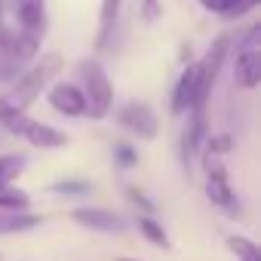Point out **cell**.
Listing matches in <instances>:
<instances>
[{
	"label": "cell",
	"mask_w": 261,
	"mask_h": 261,
	"mask_svg": "<svg viewBox=\"0 0 261 261\" xmlns=\"http://www.w3.org/2000/svg\"><path fill=\"white\" fill-rule=\"evenodd\" d=\"M227 249L237 255V258H246V255H255V252H261L252 240H246V237H230L227 240Z\"/></svg>",
	"instance_id": "22"
},
{
	"label": "cell",
	"mask_w": 261,
	"mask_h": 261,
	"mask_svg": "<svg viewBox=\"0 0 261 261\" xmlns=\"http://www.w3.org/2000/svg\"><path fill=\"white\" fill-rule=\"evenodd\" d=\"M129 197H133V200H136V203H139V206H142V209L148 212V215L154 212V203H151V200H148V197H145V194H142L139 188H133V191H129Z\"/></svg>",
	"instance_id": "24"
},
{
	"label": "cell",
	"mask_w": 261,
	"mask_h": 261,
	"mask_svg": "<svg viewBox=\"0 0 261 261\" xmlns=\"http://www.w3.org/2000/svg\"><path fill=\"white\" fill-rule=\"evenodd\" d=\"M117 261H136V258H117Z\"/></svg>",
	"instance_id": "27"
},
{
	"label": "cell",
	"mask_w": 261,
	"mask_h": 261,
	"mask_svg": "<svg viewBox=\"0 0 261 261\" xmlns=\"http://www.w3.org/2000/svg\"><path fill=\"white\" fill-rule=\"evenodd\" d=\"M19 68H22V62H19V59H13L10 53H4V49H0V80H4V83L16 80Z\"/></svg>",
	"instance_id": "20"
},
{
	"label": "cell",
	"mask_w": 261,
	"mask_h": 261,
	"mask_svg": "<svg viewBox=\"0 0 261 261\" xmlns=\"http://www.w3.org/2000/svg\"><path fill=\"white\" fill-rule=\"evenodd\" d=\"M74 221L83 224V227H92V230H101V233H120L126 227V221L111 212V209H98V206H80L74 209Z\"/></svg>",
	"instance_id": "7"
},
{
	"label": "cell",
	"mask_w": 261,
	"mask_h": 261,
	"mask_svg": "<svg viewBox=\"0 0 261 261\" xmlns=\"http://www.w3.org/2000/svg\"><path fill=\"white\" fill-rule=\"evenodd\" d=\"M49 105H53L59 114H65V117H83V114H86L83 92H80V86H74V83H59V86H53V89H49Z\"/></svg>",
	"instance_id": "10"
},
{
	"label": "cell",
	"mask_w": 261,
	"mask_h": 261,
	"mask_svg": "<svg viewBox=\"0 0 261 261\" xmlns=\"http://www.w3.org/2000/svg\"><path fill=\"white\" fill-rule=\"evenodd\" d=\"M117 13H120V0H101V16H98V34H95V49H105V46H108V37H111V31H114Z\"/></svg>",
	"instance_id": "15"
},
{
	"label": "cell",
	"mask_w": 261,
	"mask_h": 261,
	"mask_svg": "<svg viewBox=\"0 0 261 261\" xmlns=\"http://www.w3.org/2000/svg\"><path fill=\"white\" fill-rule=\"evenodd\" d=\"M230 37H233V34H218L215 43L206 49L203 62L194 65V74H197V101H194V108H203V105H206V98H209V92H212V83H215V77H218V71H221L227 53H230ZM194 108H191V111H194Z\"/></svg>",
	"instance_id": "4"
},
{
	"label": "cell",
	"mask_w": 261,
	"mask_h": 261,
	"mask_svg": "<svg viewBox=\"0 0 261 261\" xmlns=\"http://www.w3.org/2000/svg\"><path fill=\"white\" fill-rule=\"evenodd\" d=\"M114 160H117L123 169H133V166L139 163V154L129 148V145H117V148H114Z\"/></svg>",
	"instance_id": "23"
},
{
	"label": "cell",
	"mask_w": 261,
	"mask_h": 261,
	"mask_svg": "<svg viewBox=\"0 0 261 261\" xmlns=\"http://www.w3.org/2000/svg\"><path fill=\"white\" fill-rule=\"evenodd\" d=\"M206 114H203V108H194V117H191V123H188V129H185V136H181V154H185V163H188V157L206 142Z\"/></svg>",
	"instance_id": "14"
},
{
	"label": "cell",
	"mask_w": 261,
	"mask_h": 261,
	"mask_svg": "<svg viewBox=\"0 0 261 261\" xmlns=\"http://www.w3.org/2000/svg\"><path fill=\"white\" fill-rule=\"evenodd\" d=\"M117 120L126 129H133L136 136H142V139H154L157 136V114L148 105H142V101H126L117 111Z\"/></svg>",
	"instance_id": "6"
},
{
	"label": "cell",
	"mask_w": 261,
	"mask_h": 261,
	"mask_svg": "<svg viewBox=\"0 0 261 261\" xmlns=\"http://www.w3.org/2000/svg\"><path fill=\"white\" fill-rule=\"evenodd\" d=\"M31 197L25 191H0V212H28Z\"/></svg>",
	"instance_id": "18"
},
{
	"label": "cell",
	"mask_w": 261,
	"mask_h": 261,
	"mask_svg": "<svg viewBox=\"0 0 261 261\" xmlns=\"http://www.w3.org/2000/svg\"><path fill=\"white\" fill-rule=\"evenodd\" d=\"M0 123H4L13 136L25 139V142L34 145V148H65V145H68L65 133H59L56 126H46V123H40V120H31L25 111L10 108L4 98H0Z\"/></svg>",
	"instance_id": "1"
},
{
	"label": "cell",
	"mask_w": 261,
	"mask_h": 261,
	"mask_svg": "<svg viewBox=\"0 0 261 261\" xmlns=\"http://www.w3.org/2000/svg\"><path fill=\"white\" fill-rule=\"evenodd\" d=\"M139 230H142V233H145V237H148V240H151L154 246H163V249L169 246V240H166V230H163V227H160V224H157V221H154L151 215L139 218Z\"/></svg>",
	"instance_id": "19"
},
{
	"label": "cell",
	"mask_w": 261,
	"mask_h": 261,
	"mask_svg": "<svg viewBox=\"0 0 261 261\" xmlns=\"http://www.w3.org/2000/svg\"><path fill=\"white\" fill-rule=\"evenodd\" d=\"M59 68H62V56H59V53L40 56V62H34V68L25 71V74L16 80V86L10 89V95H7L4 101H7L10 108H16V111H25V108L40 95V89L59 74Z\"/></svg>",
	"instance_id": "2"
},
{
	"label": "cell",
	"mask_w": 261,
	"mask_h": 261,
	"mask_svg": "<svg viewBox=\"0 0 261 261\" xmlns=\"http://www.w3.org/2000/svg\"><path fill=\"white\" fill-rule=\"evenodd\" d=\"M194 101H197V74H194V65H191V68L181 71V77L172 89V111L185 114V111L194 108Z\"/></svg>",
	"instance_id": "12"
},
{
	"label": "cell",
	"mask_w": 261,
	"mask_h": 261,
	"mask_svg": "<svg viewBox=\"0 0 261 261\" xmlns=\"http://www.w3.org/2000/svg\"><path fill=\"white\" fill-rule=\"evenodd\" d=\"M37 43H40V37H34V34H25L22 28L16 31V28L0 25V49H4V53H10V56H13V59H19V62H28V59H34V56H37Z\"/></svg>",
	"instance_id": "8"
},
{
	"label": "cell",
	"mask_w": 261,
	"mask_h": 261,
	"mask_svg": "<svg viewBox=\"0 0 261 261\" xmlns=\"http://www.w3.org/2000/svg\"><path fill=\"white\" fill-rule=\"evenodd\" d=\"M142 13H145V19H148V22H157V19H160V7H157V0H145Z\"/></svg>",
	"instance_id": "25"
},
{
	"label": "cell",
	"mask_w": 261,
	"mask_h": 261,
	"mask_svg": "<svg viewBox=\"0 0 261 261\" xmlns=\"http://www.w3.org/2000/svg\"><path fill=\"white\" fill-rule=\"evenodd\" d=\"M206 197L215 206L227 209L230 215H240V200L233 197V188L227 181V169L218 157H209V163H206Z\"/></svg>",
	"instance_id": "5"
},
{
	"label": "cell",
	"mask_w": 261,
	"mask_h": 261,
	"mask_svg": "<svg viewBox=\"0 0 261 261\" xmlns=\"http://www.w3.org/2000/svg\"><path fill=\"white\" fill-rule=\"evenodd\" d=\"M237 86L240 89H255L261 80V49L258 46H240L237 53Z\"/></svg>",
	"instance_id": "9"
},
{
	"label": "cell",
	"mask_w": 261,
	"mask_h": 261,
	"mask_svg": "<svg viewBox=\"0 0 261 261\" xmlns=\"http://www.w3.org/2000/svg\"><path fill=\"white\" fill-rule=\"evenodd\" d=\"M0 261H4V258H0Z\"/></svg>",
	"instance_id": "28"
},
{
	"label": "cell",
	"mask_w": 261,
	"mask_h": 261,
	"mask_svg": "<svg viewBox=\"0 0 261 261\" xmlns=\"http://www.w3.org/2000/svg\"><path fill=\"white\" fill-rule=\"evenodd\" d=\"M261 0H200V7L215 13L218 19H240L246 13H252Z\"/></svg>",
	"instance_id": "13"
},
{
	"label": "cell",
	"mask_w": 261,
	"mask_h": 261,
	"mask_svg": "<svg viewBox=\"0 0 261 261\" xmlns=\"http://www.w3.org/2000/svg\"><path fill=\"white\" fill-rule=\"evenodd\" d=\"M240 261H261V252H255V255H246V258H240Z\"/></svg>",
	"instance_id": "26"
},
{
	"label": "cell",
	"mask_w": 261,
	"mask_h": 261,
	"mask_svg": "<svg viewBox=\"0 0 261 261\" xmlns=\"http://www.w3.org/2000/svg\"><path fill=\"white\" fill-rule=\"evenodd\" d=\"M80 80H83V101H86V114L92 120H105L108 111H111V101H114V89H111V80L108 74L101 71L98 62L86 59L80 62Z\"/></svg>",
	"instance_id": "3"
},
{
	"label": "cell",
	"mask_w": 261,
	"mask_h": 261,
	"mask_svg": "<svg viewBox=\"0 0 261 261\" xmlns=\"http://www.w3.org/2000/svg\"><path fill=\"white\" fill-rule=\"evenodd\" d=\"M37 224H40V218L31 212H0V233H22Z\"/></svg>",
	"instance_id": "16"
},
{
	"label": "cell",
	"mask_w": 261,
	"mask_h": 261,
	"mask_svg": "<svg viewBox=\"0 0 261 261\" xmlns=\"http://www.w3.org/2000/svg\"><path fill=\"white\" fill-rule=\"evenodd\" d=\"M25 166H28V160L22 154H4L0 157V191H7V185L25 172Z\"/></svg>",
	"instance_id": "17"
},
{
	"label": "cell",
	"mask_w": 261,
	"mask_h": 261,
	"mask_svg": "<svg viewBox=\"0 0 261 261\" xmlns=\"http://www.w3.org/2000/svg\"><path fill=\"white\" fill-rule=\"evenodd\" d=\"M89 181H80V178H68V181H56L49 191L53 194H89Z\"/></svg>",
	"instance_id": "21"
},
{
	"label": "cell",
	"mask_w": 261,
	"mask_h": 261,
	"mask_svg": "<svg viewBox=\"0 0 261 261\" xmlns=\"http://www.w3.org/2000/svg\"><path fill=\"white\" fill-rule=\"evenodd\" d=\"M16 19H19V28L25 34L40 37L43 28H46V0H22Z\"/></svg>",
	"instance_id": "11"
}]
</instances>
